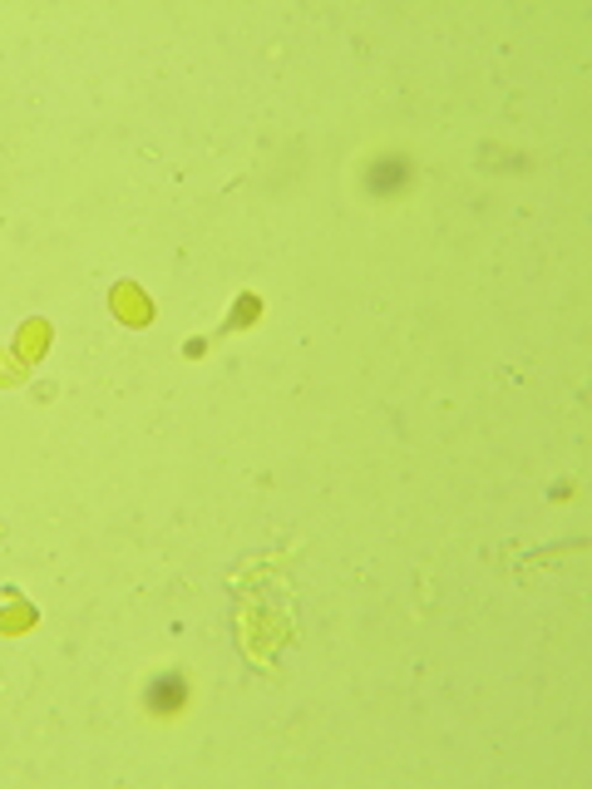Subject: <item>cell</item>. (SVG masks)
<instances>
[{
  "label": "cell",
  "mask_w": 592,
  "mask_h": 789,
  "mask_svg": "<svg viewBox=\"0 0 592 789\" xmlns=\"http://www.w3.org/2000/svg\"><path fill=\"white\" fill-rule=\"evenodd\" d=\"M144 700H148L153 716H173V710H183V700H187V681L178 676V671H158V676L148 681Z\"/></svg>",
  "instance_id": "cell-2"
},
{
  "label": "cell",
  "mask_w": 592,
  "mask_h": 789,
  "mask_svg": "<svg viewBox=\"0 0 592 789\" xmlns=\"http://www.w3.org/2000/svg\"><path fill=\"white\" fill-rule=\"evenodd\" d=\"M405 183H410V163H405L400 153H380L365 168V193L371 197H395V193H405Z\"/></svg>",
  "instance_id": "cell-1"
}]
</instances>
